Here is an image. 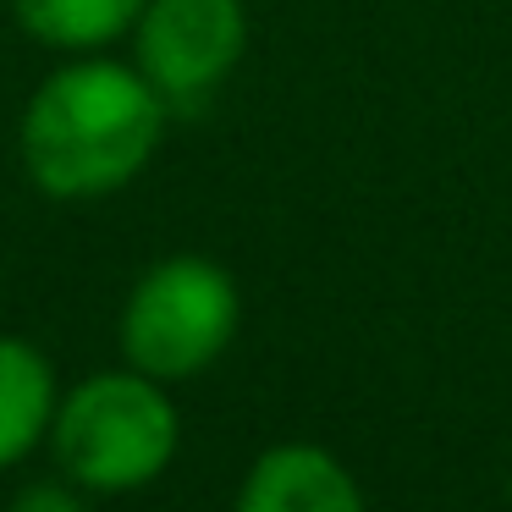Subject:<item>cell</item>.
Returning a JSON list of instances; mask_svg holds the SVG:
<instances>
[{"mask_svg": "<svg viewBox=\"0 0 512 512\" xmlns=\"http://www.w3.org/2000/svg\"><path fill=\"white\" fill-rule=\"evenodd\" d=\"M149 0H12L28 39L50 50H105L133 34Z\"/></svg>", "mask_w": 512, "mask_h": 512, "instance_id": "cell-7", "label": "cell"}, {"mask_svg": "<svg viewBox=\"0 0 512 512\" xmlns=\"http://www.w3.org/2000/svg\"><path fill=\"white\" fill-rule=\"evenodd\" d=\"M50 358L23 336H0V468L23 463L56 424Z\"/></svg>", "mask_w": 512, "mask_h": 512, "instance_id": "cell-6", "label": "cell"}, {"mask_svg": "<svg viewBox=\"0 0 512 512\" xmlns=\"http://www.w3.org/2000/svg\"><path fill=\"white\" fill-rule=\"evenodd\" d=\"M138 72L166 105H199L237 72L248 50L243 0H149L133 28Z\"/></svg>", "mask_w": 512, "mask_h": 512, "instance_id": "cell-4", "label": "cell"}, {"mask_svg": "<svg viewBox=\"0 0 512 512\" xmlns=\"http://www.w3.org/2000/svg\"><path fill=\"white\" fill-rule=\"evenodd\" d=\"M6 512H89V507H83L78 485H50V479H39V485L17 490Z\"/></svg>", "mask_w": 512, "mask_h": 512, "instance_id": "cell-8", "label": "cell"}, {"mask_svg": "<svg viewBox=\"0 0 512 512\" xmlns=\"http://www.w3.org/2000/svg\"><path fill=\"white\" fill-rule=\"evenodd\" d=\"M243 325V292L232 270L204 254H171L127 292L116 342L122 358L149 380H193L232 347Z\"/></svg>", "mask_w": 512, "mask_h": 512, "instance_id": "cell-3", "label": "cell"}, {"mask_svg": "<svg viewBox=\"0 0 512 512\" xmlns=\"http://www.w3.org/2000/svg\"><path fill=\"white\" fill-rule=\"evenodd\" d=\"M177 441L182 419L166 397V380L138 375L133 364L72 386L56 402V424H50L61 474L94 496L155 485L177 457Z\"/></svg>", "mask_w": 512, "mask_h": 512, "instance_id": "cell-2", "label": "cell"}, {"mask_svg": "<svg viewBox=\"0 0 512 512\" xmlns=\"http://www.w3.org/2000/svg\"><path fill=\"white\" fill-rule=\"evenodd\" d=\"M160 89L122 61L50 72L23 111V171L45 199H105L155 160L166 133Z\"/></svg>", "mask_w": 512, "mask_h": 512, "instance_id": "cell-1", "label": "cell"}, {"mask_svg": "<svg viewBox=\"0 0 512 512\" xmlns=\"http://www.w3.org/2000/svg\"><path fill=\"white\" fill-rule=\"evenodd\" d=\"M232 512H369L358 479L314 441H281L254 457Z\"/></svg>", "mask_w": 512, "mask_h": 512, "instance_id": "cell-5", "label": "cell"}]
</instances>
